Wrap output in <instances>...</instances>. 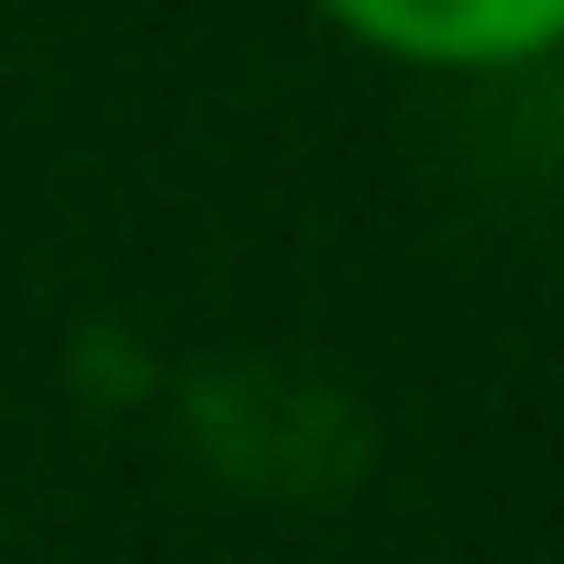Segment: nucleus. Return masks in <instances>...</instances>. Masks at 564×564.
Returning <instances> with one entry per match:
<instances>
[{"mask_svg":"<svg viewBox=\"0 0 564 564\" xmlns=\"http://www.w3.org/2000/svg\"><path fill=\"white\" fill-rule=\"evenodd\" d=\"M311 23L399 78H531L564 56V0H311Z\"/></svg>","mask_w":564,"mask_h":564,"instance_id":"nucleus-1","label":"nucleus"}]
</instances>
